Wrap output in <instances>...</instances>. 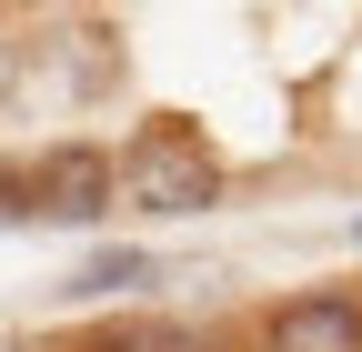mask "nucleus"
Here are the masks:
<instances>
[{"label":"nucleus","instance_id":"3","mask_svg":"<svg viewBox=\"0 0 362 352\" xmlns=\"http://www.w3.org/2000/svg\"><path fill=\"white\" fill-rule=\"evenodd\" d=\"M262 352H362V282H312L262 312Z\"/></svg>","mask_w":362,"mask_h":352},{"label":"nucleus","instance_id":"6","mask_svg":"<svg viewBox=\"0 0 362 352\" xmlns=\"http://www.w3.org/2000/svg\"><path fill=\"white\" fill-rule=\"evenodd\" d=\"M0 222H30V161L0 151Z\"/></svg>","mask_w":362,"mask_h":352},{"label":"nucleus","instance_id":"2","mask_svg":"<svg viewBox=\"0 0 362 352\" xmlns=\"http://www.w3.org/2000/svg\"><path fill=\"white\" fill-rule=\"evenodd\" d=\"M101 211H121V171L101 141H40L30 151V222H101Z\"/></svg>","mask_w":362,"mask_h":352},{"label":"nucleus","instance_id":"4","mask_svg":"<svg viewBox=\"0 0 362 352\" xmlns=\"http://www.w3.org/2000/svg\"><path fill=\"white\" fill-rule=\"evenodd\" d=\"M90 352H211V342H202L192 322H101Z\"/></svg>","mask_w":362,"mask_h":352},{"label":"nucleus","instance_id":"7","mask_svg":"<svg viewBox=\"0 0 362 352\" xmlns=\"http://www.w3.org/2000/svg\"><path fill=\"white\" fill-rule=\"evenodd\" d=\"M21 81H30V51H21V30H0V111L21 101Z\"/></svg>","mask_w":362,"mask_h":352},{"label":"nucleus","instance_id":"1","mask_svg":"<svg viewBox=\"0 0 362 352\" xmlns=\"http://www.w3.org/2000/svg\"><path fill=\"white\" fill-rule=\"evenodd\" d=\"M111 171H121V211H151V222H192L221 201V151L192 121H141L111 151Z\"/></svg>","mask_w":362,"mask_h":352},{"label":"nucleus","instance_id":"5","mask_svg":"<svg viewBox=\"0 0 362 352\" xmlns=\"http://www.w3.org/2000/svg\"><path fill=\"white\" fill-rule=\"evenodd\" d=\"M151 282H161V262H151V252H101V262H90L71 292L90 302V292H151Z\"/></svg>","mask_w":362,"mask_h":352}]
</instances>
